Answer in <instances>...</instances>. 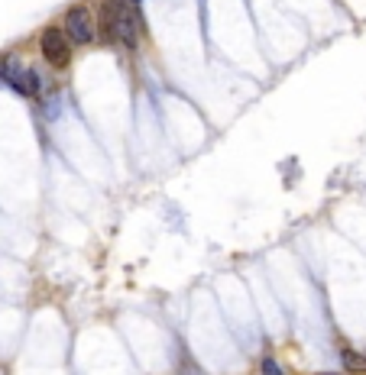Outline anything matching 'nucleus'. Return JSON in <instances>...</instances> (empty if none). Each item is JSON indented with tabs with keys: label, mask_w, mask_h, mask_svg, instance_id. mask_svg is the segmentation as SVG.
Masks as SVG:
<instances>
[{
	"label": "nucleus",
	"mask_w": 366,
	"mask_h": 375,
	"mask_svg": "<svg viewBox=\"0 0 366 375\" xmlns=\"http://www.w3.org/2000/svg\"><path fill=\"white\" fill-rule=\"evenodd\" d=\"M101 30H104V39L133 52L140 45V23H136L133 0H108L101 10Z\"/></svg>",
	"instance_id": "1"
},
{
	"label": "nucleus",
	"mask_w": 366,
	"mask_h": 375,
	"mask_svg": "<svg viewBox=\"0 0 366 375\" xmlns=\"http://www.w3.org/2000/svg\"><path fill=\"white\" fill-rule=\"evenodd\" d=\"M0 78L23 97H39V91H43V78H39V72L30 68L17 52L0 58Z\"/></svg>",
	"instance_id": "2"
},
{
	"label": "nucleus",
	"mask_w": 366,
	"mask_h": 375,
	"mask_svg": "<svg viewBox=\"0 0 366 375\" xmlns=\"http://www.w3.org/2000/svg\"><path fill=\"white\" fill-rule=\"evenodd\" d=\"M62 32L68 36L72 45H91L97 39V26H94L91 10L88 7H72L62 20Z\"/></svg>",
	"instance_id": "3"
},
{
	"label": "nucleus",
	"mask_w": 366,
	"mask_h": 375,
	"mask_svg": "<svg viewBox=\"0 0 366 375\" xmlns=\"http://www.w3.org/2000/svg\"><path fill=\"white\" fill-rule=\"evenodd\" d=\"M39 55L52 68H68L72 65V43H68V36L62 32V26L43 30V36H39Z\"/></svg>",
	"instance_id": "4"
},
{
	"label": "nucleus",
	"mask_w": 366,
	"mask_h": 375,
	"mask_svg": "<svg viewBox=\"0 0 366 375\" xmlns=\"http://www.w3.org/2000/svg\"><path fill=\"white\" fill-rule=\"evenodd\" d=\"M340 359H344V369H350V372H356V375H366V356L363 353L344 350V353H340Z\"/></svg>",
	"instance_id": "5"
},
{
	"label": "nucleus",
	"mask_w": 366,
	"mask_h": 375,
	"mask_svg": "<svg viewBox=\"0 0 366 375\" xmlns=\"http://www.w3.org/2000/svg\"><path fill=\"white\" fill-rule=\"evenodd\" d=\"M259 375H289V372H285L272 356H263V359H259Z\"/></svg>",
	"instance_id": "6"
},
{
	"label": "nucleus",
	"mask_w": 366,
	"mask_h": 375,
	"mask_svg": "<svg viewBox=\"0 0 366 375\" xmlns=\"http://www.w3.org/2000/svg\"><path fill=\"white\" fill-rule=\"evenodd\" d=\"M321 375H331V372H321Z\"/></svg>",
	"instance_id": "7"
}]
</instances>
